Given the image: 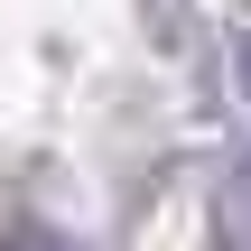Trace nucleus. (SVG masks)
<instances>
[{"label": "nucleus", "instance_id": "f257e3e1", "mask_svg": "<svg viewBox=\"0 0 251 251\" xmlns=\"http://www.w3.org/2000/svg\"><path fill=\"white\" fill-rule=\"evenodd\" d=\"M9 251H75V242H37V233H28V242H9Z\"/></svg>", "mask_w": 251, "mask_h": 251}, {"label": "nucleus", "instance_id": "f03ea898", "mask_svg": "<svg viewBox=\"0 0 251 251\" xmlns=\"http://www.w3.org/2000/svg\"><path fill=\"white\" fill-rule=\"evenodd\" d=\"M242 84H251V56H242Z\"/></svg>", "mask_w": 251, "mask_h": 251}]
</instances>
